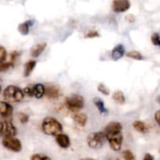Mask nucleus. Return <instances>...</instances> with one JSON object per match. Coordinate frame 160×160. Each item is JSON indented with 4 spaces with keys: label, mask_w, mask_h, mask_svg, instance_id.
Listing matches in <instances>:
<instances>
[{
    "label": "nucleus",
    "mask_w": 160,
    "mask_h": 160,
    "mask_svg": "<svg viewBox=\"0 0 160 160\" xmlns=\"http://www.w3.org/2000/svg\"><path fill=\"white\" fill-rule=\"evenodd\" d=\"M43 132L47 135L56 136L62 134V126L60 122L54 117H46L43 120L42 124Z\"/></svg>",
    "instance_id": "f257e3e1"
},
{
    "label": "nucleus",
    "mask_w": 160,
    "mask_h": 160,
    "mask_svg": "<svg viewBox=\"0 0 160 160\" xmlns=\"http://www.w3.org/2000/svg\"><path fill=\"white\" fill-rule=\"evenodd\" d=\"M106 140L109 142L111 148L114 151H120L123 143L122 131H104Z\"/></svg>",
    "instance_id": "f03ea898"
},
{
    "label": "nucleus",
    "mask_w": 160,
    "mask_h": 160,
    "mask_svg": "<svg viewBox=\"0 0 160 160\" xmlns=\"http://www.w3.org/2000/svg\"><path fill=\"white\" fill-rule=\"evenodd\" d=\"M3 96L7 102H19L23 100L24 94L20 88L15 85H9L3 92Z\"/></svg>",
    "instance_id": "7ed1b4c3"
},
{
    "label": "nucleus",
    "mask_w": 160,
    "mask_h": 160,
    "mask_svg": "<svg viewBox=\"0 0 160 160\" xmlns=\"http://www.w3.org/2000/svg\"><path fill=\"white\" fill-rule=\"evenodd\" d=\"M66 106L71 112H78L84 108V99L81 95L73 94L66 98Z\"/></svg>",
    "instance_id": "20e7f679"
},
{
    "label": "nucleus",
    "mask_w": 160,
    "mask_h": 160,
    "mask_svg": "<svg viewBox=\"0 0 160 160\" xmlns=\"http://www.w3.org/2000/svg\"><path fill=\"white\" fill-rule=\"evenodd\" d=\"M106 141V136L103 131L91 133L87 138V143L90 148L98 149L102 148Z\"/></svg>",
    "instance_id": "39448f33"
},
{
    "label": "nucleus",
    "mask_w": 160,
    "mask_h": 160,
    "mask_svg": "<svg viewBox=\"0 0 160 160\" xmlns=\"http://www.w3.org/2000/svg\"><path fill=\"white\" fill-rule=\"evenodd\" d=\"M2 145L5 148L14 152H19L22 149L21 142L16 138H4Z\"/></svg>",
    "instance_id": "423d86ee"
},
{
    "label": "nucleus",
    "mask_w": 160,
    "mask_h": 160,
    "mask_svg": "<svg viewBox=\"0 0 160 160\" xmlns=\"http://www.w3.org/2000/svg\"><path fill=\"white\" fill-rule=\"evenodd\" d=\"M17 130L11 121L2 122V135L4 138H14L17 134Z\"/></svg>",
    "instance_id": "0eeeda50"
},
{
    "label": "nucleus",
    "mask_w": 160,
    "mask_h": 160,
    "mask_svg": "<svg viewBox=\"0 0 160 160\" xmlns=\"http://www.w3.org/2000/svg\"><path fill=\"white\" fill-rule=\"evenodd\" d=\"M131 7V2L128 0H114L112 4V9L116 12H125Z\"/></svg>",
    "instance_id": "6e6552de"
},
{
    "label": "nucleus",
    "mask_w": 160,
    "mask_h": 160,
    "mask_svg": "<svg viewBox=\"0 0 160 160\" xmlns=\"http://www.w3.org/2000/svg\"><path fill=\"white\" fill-rule=\"evenodd\" d=\"M45 95L50 99H57L60 95V91L56 86L50 85L45 88Z\"/></svg>",
    "instance_id": "1a4fd4ad"
},
{
    "label": "nucleus",
    "mask_w": 160,
    "mask_h": 160,
    "mask_svg": "<svg viewBox=\"0 0 160 160\" xmlns=\"http://www.w3.org/2000/svg\"><path fill=\"white\" fill-rule=\"evenodd\" d=\"M125 53V47L123 44H119L113 48L111 52V56L114 61H117L121 59Z\"/></svg>",
    "instance_id": "9d476101"
},
{
    "label": "nucleus",
    "mask_w": 160,
    "mask_h": 160,
    "mask_svg": "<svg viewBox=\"0 0 160 160\" xmlns=\"http://www.w3.org/2000/svg\"><path fill=\"white\" fill-rule=\"evenodd\" d=\"M13 112V108L6 102H0V116L3 117H10Z\"/></svg>",
    "instance_id": "9b49d317"
},
{
    "label": "nucleus",
    "mask_w": 160,
    "mask_h": 160,
    "mask_svg": "<svg viewBox=\"0 0 160 160\" xmlns=\"http://www.w3.org/2000/svg\"><path fill=\"white\" fill-rule=\"evenodd\" d=\"M56 142L59 147L62 148H68L70 146V141L68 136L64 134L56 135Z\"/></svg>",
    "instance_id": "f8f14e48"
},
{
    "label": "nucleus",
    "mask_w": 160,
    "mask_h": 160,
    "mask_svg": "<svg viewBox=\"0 0 160 160\" xmlns=\"http://www.w3.org/2000/svg\"><path fill=\"white\" fill-rule=\"evenodd\" d=\"M47 46V44L45 43H39L34 45L31 50V55L32 57H38L41 54L44 52Z\"/></svg>",
    "instance_id": "ddd939ff"
},
{
    "label": "nucleus",
    "mask_w": 160,
    "mask_h": 160,
    "mask_svg": "<svg viewBox=\"0 0 160 160\" xmlns=\"http://www.w3.org/2000/svg\"><path fill=\"white\" fill-rule=\"evenodd\" d=\"M133 127L134 129L139 133H142V134H146L149 131V127L144 122L140 121V120H137L133 123Z\"/></svg>",
    "instance_id": "4468645a"
},
{
    "label": "nucleus",
    "mask_w": 160,
    "mask_h": 160,
    "mask_svg": "<svg viewBox=\"0 0 160 160\" xmlns=\"http://www.w3.org/2000/svg\"><path fill=\"white\" fill-rule=\"evenodd\" d=\"M73 120L79 126L84 127L87 123L88 116L82 112H75V114L73 115Z\"/></svg>",
    "instance_id": "2eb2a0df"
},
{
    "label": "nucleus",
    "mask_w": 160,
    "mask_h": 160,
    "mask_svg": "<svg viewBox=\"0 0 160 160\" xmlns=\"http://www.w3.org/2000/svg\"><path fill=\"white\" fill-rule=\"evenodd\" d=\"M34 23V20H27V21L23 22V23H20L18 26V31L23 35H27L29 33V28L31 27Z\"/></svg>",
    "instance_id": "dca6fc26"
},
{
    "label": "nucleus",
    "mask_w": 160,
    "mask_h": 160,
    "mask_svg": "<svg viewBox=\"0 0 160 160\" xmlns=\"http://www.w3.org/2000/svg\"><path fill=\"white\" fill-rule=\"evenodd\" d=\"M93 102L95 104V106H96L97 109H98V111L100 112V113H107L108 109H106V106H105L104 102L102 101V99L98 97H95L93 99Z\"/></svg>",
    "instance_id": "f3484780"
},
{
    "label": "nucleus",
    "mask_w": 160,
    "mask_h": 160,
    "mask_svg": "<svg viewBox=\"0 0 160 160\" xmlns=\"http://www.w3.org/2000/svg\"><path fill=\"white\" fill-rule=\"evenodd\" d=\"M36 66V61L34 60H30L28 62H26L24 66V71H23V75H24L25 78H28L31 75V73H32L33 70L34 69Z\"/></svg>",
    "instance_id": "a211bd4d"
},
{
    "label": "nucleus",
    "mask_w": 160,
    "mask_h": 160,
    "mask_svg": "<svg viewBox=\"0 0 160 160\" xmlns=\"http://www.w3.org/2000/svg\"><path fill=\"white\" fill-rule=\"evenodd\" d=\"M45 95V86L42 84L34 85V96L37 98H41Z\"/></svg>",
    "instance_id": "6ab92c4d"
},
{
    "label": "nucleus",
    "mask_w": 160,
    "mask_h": 160,
    "mask_svg": "<svg viewBox=\"0 0 160 160\" xmlns=\"http://www.w3.org/2000/svg\"><path fill=\"white\" fill-rule=\"evenodd\" d=\"M112 99L116 102L119 103V104H123L125 102V98L124 94L121 91H117L113 93L112 95Z\"/></svg>",
    "instance_id": "aec40b11"
},
{
    "label": "nucleus",
    "mask_w": 160,
    "mask_h": 160,
    "mask_svg": "<svg viewBox=\"0 0 160 160\" xmlns=\"http://www.w3.org/2000/svg\"><path fill=\"white\" fill-rule=\"evenodd\" d=\"M127 56L129 58H131L133 59H136V60H142L144 59L142 53H140L138 51H131L127 53Z\"/></svg>",
    "instance_id": "412c9836"
},
{
    "label": "nucleus",
    "mask_w": 160,
    "mask_h": 160,
    "mask_svg": "<svg viewBox=\"0 0 160 160\" xmlns=\"http://www.w3.org/2000/svg\"><path fill=\"white\" fill-rule=\"evenodd\" d=\"M13 67V62H6L0 63V72H4L9 69Z\"/></svg>",
    "instance_id": "4be33fe9"
},
{
    "label": "nucleus",
    "mask_w": 160,
    "mask_h": 160,
    "mask_svg": "<svg viewBox=\"0 0 160 160\" xmlns=\"http://www.w3.org/2000/svg\"><path fill=\"white\" fill-rule=\"evenodd\" d=\"M123 156L125 160H136V158L135 156H134V153L129 149H127L125 150V151H123Z\"/></svg>",
    "instance_id": "5701e85b"
},
{
    "label": "nucleus",
    "mask_w": 160,
    "mask_h": 160,
    "mask_svg": "<svg viewBox=\"0 0 160 160\" xmlns=\"http://www.w3.org/2000/svg\"><path fill=\"white\" fill-rule=\"evenodd\" d=\"M98 91L101 93H102L105 95H109V90L104 84L102 83H100L98 86Z\"/></svg>",
    "instance_id": "b1692460"
},
{
    "label": "nucleus",
    "mask_w": 160,
    "mask_h": 160,
    "mask_svg": "<svg viewBox=\"0 0 160 160\" xmlns=\"http://www.w3.org/2000/svg\"><path fill=\"white\" fill-rule=\"evenodd\" d=\"M34 84L27 86V87L23 89V94H27V95L30 97L34 96Z\"/></svg>",
    "instance_id": "393cba45"
},
{
    "label": "nucleus",
    "mask_w": 160,
    "mask_h": 160,
    "mask_svg": "<svg viewBox=\"0 0 160 160\" xmlns=\"http://www.w3.org/2000/svg\"><path fill=\"white\" fill-rule=\"evenodd\" d=\"M6 56H7V52H6V48L0 45V63L5 62Z\"/></svg>",
    "instance_id": "a878e982"
},
{
    "label": "nucleus",
    "mask_w": 160,
    "mask_h": 160,
    "mask_svg": "<svg viewBox=\"0 0 160 160\" xmlns=\"http://www.w3.org/2000/svg\"><path fill=\"white\" fill-rule=\"evenodd\" d=\"M31 160H52L48 156L43 154H34L31 157Z\"/></svg>",
    "instance_id": "bb28decb"
},
{
    "label": "nucleus",
    "mask_w": 160,
    "mask_h": 160,
    "mask_svg": "<svg viewBox=\"0 0 160 160\" xmlns=\"http://www.w3.org/2000/svg\"><path fill=\"white\" fill-rule=\"evenodd\" d=\"M151 40H152V44L154 45H156V46H159L160 45V42H159V35L158 33H154V34H152V35L151 37Z\"/></svg>",
    "instance_id": "cd10ccee"
},
{
    "label": "nucleus",
    "mask_w": 160,
    "mask_h": 160,
    "mask_svg": "<svg viewBox=\"0 0 160 160\" xmlns=\"http://www.w3.org/2000/svg\"><path fill=\"white\" fill-rule=\"evenodd\" d=\"M19 119H20V121L21 123H27L29 120V116L26 113L20 112V113H19Z\"/></svg>",
    "instance_id": "c85d7f7f"
},
{
    "label": "nucleus",
    "mask_w": 160,
    "mask_h": 160,
    "mask_svg": "<svg viewBox=\"0 0 160 160\" xmlns=\"http://www.w3.org/2000/svg\"><path fill=\"white\" fill-rule=\"evenodd\" d=\"M98 36H99V34H98V31L93 30V31H89L88 34H86L85 38H96L98 37Z\"/></svg>",
    "instance_id": "c756f323"
},
{
    "label": "nucleus",
    "mask_w": 160,
    "mask_h": 160,
    "mask_svg": "<svg viewBox=\"0 0 160 160\" xmlns=\"http://www.w3.org/2000/svg\"><path fill=\"white\" fill-rule=\"evenodd\" d=\"M125 19H126L127 21H128L129 23H133V22L135 21V17H134L133 14H128L125 17Z\"/></svg>",
    "instance_id": "7c9ffc66"
},
{
    "label": "nucleus",
    "mask_w": 160,
    "mask_h": 160,
    "mask_svg": "<svg viewBox=\"0 0 160 160\" xmlns=\"http://www.w3.org/2000/svg\"><path fill=\"white\" fill-rule=\"evenodd\" d=\"M144 160H154V156L150 153H146L145 155V157H144Z\"/></svg>",
    "instance_id": "2f4dec72"
},
{
    "label": "nucleus",
    "mask_w": 160,
    "mask_h": 160,
    "mask_svg": "<svg viewBox=\"0 0 160 160\" xmlns=\"http://www.w3.org/2000/svg\"><path fill=\"white\" fill-rule=\"evenodd\" d=\"M17 56H18V52H17V51L12 52V54H11V59H12V61H11V62H13V61L15 60L16 58L17 57Z\"/></svg>",
    "instance_id": "473e14b6"
},
{
    "label": "nucleus",
    "mask_w": 160,
    "mask_h": 160,
    "mask_svg": "<svg viewBox=\"0 0 160 160\" xmlns=\"http://www.w3.org/2000/svg\"><path fill=\"white\" fill-rule=\"evenodd\" d=\"M159 114H160V111L158 110L157 112H156V114H155V119H156V123H158V124H159Z\"/></svg>",
    "instance_id": "72a5a7b5"
},
{
    "label": "nucleus",
    "mask_w": 160,
    "mask_h": 160,
    "mask_svg": "<svg viewBox=\"0 0 160 160\" xmlns=\"http://www.w3.org/2000/svg\"><path fill=\"white\" fill-rule=\"evenodd\" d=\"M2 135V123H0V136Z\"/></svg>",
    "instance_id": "f704fd0d"
},
{
    "label": "nucleus",
    "mask_w": 160,
    "mask_h": 160,
    "mask_svg": "<svg viewBox=\"0 0 160 160\" xmlns=\"http://www.w3.org/2000/svg\"><path fill=\"white\" fill-rule=\"evenodd\" d=\"M81 160H95V159H82Z\"/></svg>",
    "instance_id": "c9c22d12"
},
{
    "label": "nucleus",
    "mask_w": 160,
    "mask_h": 160,
    "mask_svg": "<svg viewBox=\"0 0 160 160\" xmlns=\"http://www.w3.org/2000/svg\"><path fill=\"white\" fill-rule=\"evenodd\" d=\"M109 160H120V159H114V158H112V159H109Z\"/></svg>",
    "instance_id": "e433bc0d"
},
{
    "label": "nucleus",
    "mask_w": 160,
    "mask_h": 160,
    "mask_svg": "<svg viewBox=\"0 0 160 160\" xmlns=\"http://www.w3.org/2000/svg\"><path fill=\"white\" fill-rule=\"evenodd\" d=\"M1 91H2V88H1V85H0V92H1Z\"/></svg>",
    "instance_id": "4c0bfd02"
}]
</instances>
